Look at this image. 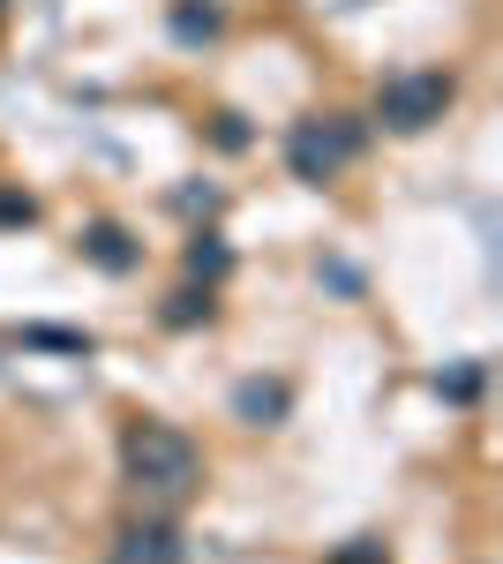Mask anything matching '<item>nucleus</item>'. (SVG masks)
<instances>
[{
	"instance_id": "obj_1",
	"label": "nucleus",
	"mask_w": 503,
	"mask_h": 564,
	"mask_svg": "<svg viewBox=\"0 0 503 564\" xmlns=\"http://www.w3.org/2000/svg\"><path fill=\"white\" fill-rule=\"evenodd\" d=\"M121 475H128L135 497L181 505V497L204 489V444L188 430H173V422H158V414H135L121 430Z\"/></svg>"
},
{
	"instance_id": "obj_2",
	"label": "nucleus",
	"mask_w": 503,
	"mask_h": 564,
	"mask_svg": "<svg viewBox=\"0 0 503 564\" xmlns=\"http://www.w3.org/2000/svg\"><path fill=\"white\" fill-rule=\"evenodd\" d=\"M361 143H369V129H361L353 113H308V121L286 129V174L308 181V188H324V181H338L361 159Z\"/></svg>"
},
{
	"instance_id": "obj_3",
	"label": "nucleus",
	"mask_w": 503,
	"mask_h": 564,
	"mask_svg": "<svg viewBox=\"0 0 503 564\" xmlns=\"http://www.w3.org/2000/svg\"><path fill=\"white\" fill-rule=\"evenodd\" d=\"M451 98H459V84H451L444 68H406V76H391V84L376 90V121L391 135H420V129H436V121L451 113Z\"/></svg>"
},
{
	"instance_id": "obj_4",
	"label": "nucleus",
	"mask_w": 503,
	"mask_h": 564,
	"mask_svg": "<svg viewBox=\"0 0 503 564\" xmlns=\"http://www.w3.org/2000/svg\"><path fill=\"white\" fill-rule=\"evenodd\" d=\"M113 564H181V534H173L166 520H143L121 534V550H113Z\"/></svg>"
},
{
	"instance_id": "obj_5",
	"label": "nucleus",
	"mask_w": 503,
	"mask_h": 564,
	"mask_svg": "<svg viewBox=\"0 0 503 564\" xmlns=\"http://www.w3.org/2000/svg\"><path fill=\"white\" fill-rule=\"evenodd\" d=\"M84 257L98 263V271H135V257H143V249L128 241L113 218H98V226H84Z\"/></svg>"
},
{
	"instance_id": "obj_6",
	"label": "nucleus",
	"mask_w": 503,
	"mask_h": 564,
	"mask_svg": "<svg viewBox=\"0 0 503 564\" xmlns=\"http://www.w3.org/2000/svg\"><path fill=\"white\" fill-rule=\"evenodd\" d=\"M173 31H181V39H218L226 15H218V8H196V0H181V8H173Z\"/></svg>"
},
{
	"instance_id": "obj_7",
	"label": "nucleus",
	"mask_w": 503,
	"mask_h": 564,
	"mask_svg": "<svg viewBox=\"0 0 503 564\" xmlns=\"http://www.w3.org/2000/svg\"><path fill=\"white\" fill-rule=\"evenodd\" d=\"M249 422H263V414H278L286 406V384H241V399H233Z\"/></svg>"
},
{
	"instance_id": "obj_8",
	"label": "nucleus",
	"mask_w": 503,
	"mask_h": 564,
	"mask_svg": "<svg viewBox=\"0 0 503 564\" xmlns=\"http://www.w3.org/2000/svg\"><path fill=\"white\" fill-rule=\"evenodd\" d=\"M188 271H196V279H226V249H218V234H196V249H188Z\"/></svg>"
},
{
	"instance_id": "obj_9",
	"label": "nucleus",
	"mask_w": 503,
	"mask_h": 564,
	"mask_svg": "<svg viewBox=\"0 0 503 564\" xmlns=\"http://www.w3.org/2000/svg\"><path fill=\"white\" fill-rule=\"evenodd\" d=\"M196 316H210V286L204 294L188 286V294H173V308H166V324H196Z\"/></svg>"
},
{
	"instance_id": "obj_10",
	"label": "nucleus",
	"mask_w": 503,
	"mask_h": 564,
	"mask_svg": "<svg viewBox=\"0 0 503 564\" xmlns=\"http://www.w3.org/2000/svg\"><path fill=\"white\" fill-rule=\"evenodd\" d=\"M0 218H31V196H0Z\"/></svg>"
}]
</instances>
